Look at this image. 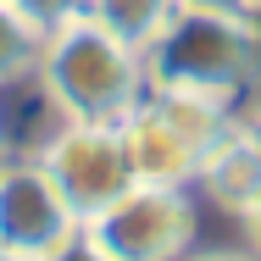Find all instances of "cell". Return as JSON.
I'll list each match as a JSON object with an SVG mask.
<instances>
[{
  "label": "cell",
  "instance_id": "obj_1",
  "mask_svg": "<svg viewBox=\"0 0 261 261\" xmlns=\"http://www.w3.org/2000/svg\"><path fill=\"white\" fill-rule=\"evenodd\" d=\"M28 84L39 89L45 111H56V117L122 122L134 106L145 100L150 72H145V50L128 45L122 34H111L100 17L84 6L78 17L45 28L39 67H34Z\"/></svg>",
  "mask_w": 261,
  "mask_h": 261
},
{
  "label": "cell",
  "instance_id": "obj_2",
  "mask_svg": "<svg viewBox=\"0 0 261 261\" xmlns=\"http://www.w3.org/2000/svg\"><path fill=\"white\" fill-rule=\"evenodd\" d=\"M150 89H189L239 106L261 84V17L233 0H184L145 45Z\"/></svg>",
  "mask_w": 261,
  "mask_h": 261
},
{
  "label": "cell",
  "instance_id": "obj_3",
  "mask_svg": "<svg viewBox=\"0 0 261 261\" xmlns=\"http://www.w3.org/2000/svg\"><path fill=\"white\" fill-rule=\"evenodd\" d=\"M233 117H239V106L211 100V95L145 89V100L117 122L134 184H172V189H189L200 150H206Z\"/></svg>",
  "mask_w": 261,
  "mask_h": 261
},
{
  "label": "cell",
  "instance_id": "obj_4",
  "mask_svg": "<svg viewBox=\"0 0 261 261\" xmlns=\"http://www.w3.org/2000/svg\"><path fill=\"white\" fill-rule=\"evenodd\" d=\"M84 233L111 261H184L200 239V200L172 184H128L111 206L84 217Z\"/></svg>",
  "mask_w": 261,
  "mask_h": 261
},
{
  "label": "cell",
  "instance_id": "obj_5",
  "mask_svg": "<svg viewBox=\"0 0 261 261\" xmlns=\"http://www.w3.org/2000/svg\"><path fill=\"white\" fill-rule=\"evenodd\" d=\"M28 156L50 172V184L67 195V206L78 217H95L100 206H111L134 172L122 156V134L117 122H78V117H50L45 134L28 145Z\"/></svg>",
  "mask_w": 261,
  "mask_h": 261
},
{
  "label": "cell",
  "instance_id": "obj_6",
  "mask_svg": "<svg viewBox=\"0 0 261 261\" xmlns=\"http://www.w3.org/2000/svg\"><path fill=\"white\" fill-rule=\"evenodd\" d=\"M78 233H84V217L67 206L50 172L28 150H11L0 161V245L22 261H39Z\"/></svg>",
  "mask_w": 261,
  "mask_h": 261
},
{
  "label": "cell",
  "instance_id": "obj_7",
  "mask_svg": "<svg viewBox=\"0 0 261 261\" xmlns=\"http://www.w3.org/2000/svg\"><path fill=\"white\" fill-rule=\"evenodd\" d=\"M189 195H195L200 206L222 211V217H245L250 200L261 195V150L250 145V134H245L239 117L200 150L195 178H189Z\"/></svg>",
  "mask_w": 261,
  "mask_h": 261
},
{
  "label": "cell",
  "instance_id": "obj_8",
  "mask_svg": "<svg viewBox=\"0 0 261 261\" xmlns=\"http://www.w3.org/2000/svg\"><path fill=\"white\" fill-rule=\"evenodd\" d=\"M39 45H45V28H34L11 0H0V89L34 78V67H39Z\"/></svg>",
  "mask_w": 261,
  "mask_h": 261
},
{
  "label": "cell",
  "instance_id": "obj_9",
  "mask_svg": "<svg viewBox=\"0 0 261 261\" xmlns=\"http://www.w3.org/2000/svg\"><path fill=\"white\" fill-rule=\"evenodd\" d=\"M178 6H184V0H89V11L100 17L106 28L122 34L128 45H139V50L167 28V17H172Z\"/></svg>",
  "mask_w": 261,
  "mask_h": 261
},
{
  "label": "cell",
  "instance_id": "obj_10",
  "mask_svg": "<svg viewBox=\"0 0 261 261\" xmlns=\"http://www.w3.org/2000/svg\"><path fill=\"white\" fill-rule=\"evenodd\" d=\"M34 28H56V22H67V17H78L89 0H11Z\"/></svg>",
  "mask_w": 261,
  "mask_h": 261
},
{
  "label": "cell",
  "instance_id": "obj_11",
  "mask_svg": "<svg viewBox=\"0 0 261 261\" xmlns=\"http://www.w3.org/2000/svg\"><path fill=\"white\" fill-rule=\"evenodd\" d=\"M39 261H111V256H106L89 233H78V239H67L61 250H50V256H39Z\"/></svg>",
  "mask_w": 261,
  "mask_h": 261
},
{
  "label": "cell",
  "instance_id": "obj_12",
  "mask_svg": "<svg viewBox=\"0 0 261 261\" xmlns=\"http://www.w3.org/2000/svg\"><path fill=\"white\" fill-rule=\"evenodd\" d=\"M239 228H245V239H250V250H256V256H261V195H256V200H250V211L239 217Z\"/></svg>",
  "mask_w": 261,
  "mask_h": 261
},
{
  "label": "cell",
  "instance_id": "obj_13",
  "mask_svg": "<svg viewBox=\"0 0 261 261\" xmlns=\"http://www.w3.org/2000/svg\"><path fill=\"white\" fill-rule=\"evenodd\" d=\"M184 261H261V256L256 250H222V245H217V250H189Z\"/></svg>",
  "mask_w": 261,
  "mask_h": 261
},
{
  "label": "cell",
  "instance_id": "obj_14",
  "mask_svg": "<svg viewBox=\"0 0 261 261\" xmlns=\"http://www.w3.org/2000/svg\"><path fill=\"white\" fill-rule=\"evenodd\" d=\"M239 122H245V134H250V145H256V150H261V100L239 106Z\"/></svg>",
  "mask_w": 261,
  "mask_h": 261
},
{
  "label": "cell",
  "instance_id": "obj_15",
  "mask_svg": "<svg viewBox=\"0 0 261 261\" xmlns=\"http://www.w3.org/2000/svg\"><path fill=\"white\" fill-rule=\"evenodd\" d=\"M11 156V134H6V122H0V161Z\"/></svg>",
  "mask_w": 261,
  "mask_h": 261
},
{
  "label": "cell",
  "instance_id": "obj_16",
  "mask_svg": "<svg viewBox=\"0 0 261 261\" xmlns=\"http://www.w3.org/2000/svg\"><path fill=\"white\" fill-rule=\"evenodd\" d=\"M239 11H250V17H261V0H233Z\"/></svg>",
  "mask_w": 261,
  "mask_h": 261
},
{
  "label": "cell",
  "instance_id": "obj_17",
  "mask_svg": "<svg viewBox=\"0 0 261 261\" xmlns=\"http://www.w3.org/2000/svg\"><path fill=\"white\" fill-rule=\"evenodd\" d=\"M0 261H22V256H11V250H6V245H0Z\"/></svg>",
  "mask_w": 261,
  "mask_h": 261
},
{
  "label": "cell",
  "instance_id": "obj_18",
  "mask_svg": "<svg viewBox=\"0 0 261 261\" xmlns=\"http://www.w3.org/2000/svg\"><path fill=\"white\" fill-rule=\"evenodd\" d=\"M206 6H211V0H206Z\"/></svg>",
  "mask_w": 261,
  "mask_h": 261
}]
</instances>
